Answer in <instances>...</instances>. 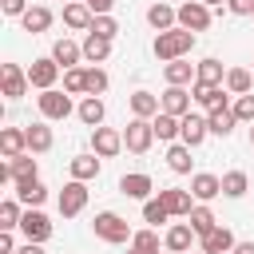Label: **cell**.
I'll list each match as a JSON object with an SVG mask.
<instances>
[{
	"mask_svg": "<svg viewBox=\"0 0 254 254\" xmlns=\"http://www.w3.org/2000/svg\"><path fill=\"white\" fill-rule=\"evenodd\" d=\"M190 48H194V32H187V28L159 32V36H155V44H151V52H155L163 64H171V60H187V56H190Z\"/></svg>",
	"mask_w": 254,
	"mask_h": 254,
	"instance_id": "cell-1",
	"label": "cell"
},
{
	"mask_svg": "<svg viewBox=\"0 0 254 254\" xmlns=\"http://www.w3.org/2000/svg\"><path fill=\"white\" fill-rule=\"evenodd\" d=\"M91 226H95V238H103V242H111V246H123V242L135 238V230L127 226V218H119L115 210H99Z\"/></svg>",
	"mask_w": 254,
	"mask_h": 254,
	"instance_id": "cell-2",
	"label": "cell"
},
{
	"mask_svg": "<svg viewBox=\"0 0 254 254\" xmlns=\"http://www.w3.org/2000/svg\"><path fill=\"white\" fill-rule=\"evenodd\" d=\"M151 143H155V127H151V119H135V115H131V123L123 127V147H127L131 155H147Z\"/></svg>",
	"mask_w": 254,
	"mask_h": 254,
	"instance_id": "cell-3",
	"label": "cell"
},
{
	"mask_svg": "<svg viewBox=\"0 0 254 254\" xmlns=\"http://www.w3.org/2000/svg\"><path fill=\"white\" fill-rule=\"evenodd\" d=\"M36 103H40V115L48 119V123H56V119H67L75 107H71V95L67 91H60V87H52V91H40L36 95Z\"/></svg>",
	"mask_w": 254,
	"mask_h": 254,
	"instance_id": "cell-4",
	"label": "cell"
},
{
	"mask_svg": "<svg viewBox=\"0 0 254 254\" xmlns=\"http://www.w3.org/2000/svg\"><path fill=\"white\" fill-rule=\"evenodd\" d=\"M56 206H60V214H64V218H75V214H83V206H87V183H79V179L64 183V190H60Z\"/></svg>",
	"mask_w": 254,
	"mask_h": 254,
	"instance_id": "cell-5",
	"label": "cell"
},
{
	"mask_svg": "<svg viewBox=\"0 0 254 254\" xmlns=\"http://www.w3.org/2000/svg\"><path fill=\"white\" fill-rule=\"evenodd\" d=\"M210 20H214V16H210V8H206L202 0H187V4H179V28H187V32L198 36V32L210 28Z\"/></svg>",
	"mask_w": 254,
	"mask_h": 254,
	"instance_id": "cell-6",
	"label": "cell"
},
{
	"mask_svg": "<svg viewBox=\"0 0 254 254\" xmlns=\"http://www.w3.org/2000/svg\"><path fill=\"white\" fill-rule=\"evenodd\" d=\"M20 230H24V242H48L52 238V218L40 206H28L24 218H20Z\"/></svg>",
	"mask_w": 254,
	"mask_h": 254,
	"instance_id": "cell-7",
	"label": "cell"
},
{
	"mask_svg": "<svg viewBox=\"0 0 254 254\" xmlns=\"http://www.w3.org/2000/svg\"><path fill=\"white\" fill-rule=\"evenodd\" d=\"M60 64L52 60V56H44V60H32V67H28V83L36 87V91H52L56 87V79H60Z\"/></svg>",
	"mask_w": 254,
	"mask_h": 254,
	"instance_id": "cell-8",
	"label": "cell"
},
{
	"mask_svg": "<svg viewBox=\"0 0 254 254\" xmlns=\"http://www.w3.org/2000/svg\"><path fill=\"white\" fill-rule=\"evenodd\" d=\"M119 151H123V131H115V127H95L91 131V155L115 159Z\"/></svg>",
	"mask_w": 254,
	"mask_h": 254,
	"instance_id": "cell-9",
	"label": "cell"
},
{
	"mask_svg": "<svg viewBox=\"0 0 254 254\" xmlns=\"http://www.w3.org/2000/svg\"><path fill=\"white\" fill-rule=\"evenodd\" d=\"M28 87H32V83H28V71H24L20 64H0V91H4L8 99H20Z\"/></svg>",
	"mask_w": 254,
	"mask_h": 254,
	"instance_id": "cell-10",
	"label": "cell"
},
{
	"mask_svg": "<svg viewBox=\"0 0 254 254\" xmlns=\"http://www.w3.org/2000/svg\"><path fill=\"white\" fill-rule=\"evenodd\" d=\"M159 202L171 210V218H190V210H194V194L190 190H179V187H163L159 190Z\"/></svg>",
	"mask_w": 254,
	"mask_h": 254,
	"instance_id": "cell-11",
	"label": "cell"
},
{
	"mask_svg": "<svg viewBox=\"0 0 254 254\" xmlns=\"http://www.w3.org/2000/svg\"><path fill=\"white\" fill-rule=\"evenodd\" d=\"M234 246H238V242H234V234H230L222 222H218L210 234L198 238V250H202V254H234Z\"/></svg>",
	"mask_w": 254,
	"mask_h": 254,
	"instance_id": "cell-12",
	"label": "cell"
},
{
	"mask_svg": "<svg viewBox=\"0 0 254 254\" xmlns=\"http://www.w3.org/2000/svg\"><path fill=\"white\" fill-rule=\"evenodd\" d=\"M190 194H194V202H210L222 194V179L210 171H198V175H190Z\"/></svg>",
	"mask_w": 254,
	"mask_h": 254,
	"instance_id": "cell-13",
	"label": "cell"
},
{
	"mask_svg": "<svg viewBox=\"0 0 254 254\" xmlns=\"http://www.w3.org/2000/svg\"><path fill=\"white\" fill-rule=\"evenodd\" d=\"M194 230H190V222H175L167 234H163V246L171 250V254H190V246H194Z\"/></svg>",
	"mask_w": 254,
	"mask_h": 254,
	"instance_id": "cell-14",
	"label": "cell"
},
{
	"mask_svg": "<svg viewBox=\"0 0 254 254\" xmlns=\"http://www.w3.org/2000/svg\"><path fill=\"white\" fill-rule=\"evenodd\" d=\"M190 91L187 87H167L163 95H159V103H163V111L167 115H175V119H183V115H190Z\"/></svg>",
	"mask_w": 254,
	"mask_h": 254,
	"instance_id": "cell-15",
	"label": "cell"
},
{
	"mask_svg": "<svg viewBox=\"0 0 254 254\" xmlns=\"http://www.w3.org/2000/svg\"><path fill=\"white\" fill-rule=\"evenodd\" d=\"M190 95H194V103H202L206 111H214V107H226V87H218V83H190Z\"/></svg>",
	"mask_w": 254,
	"mask_h": 254,
	"instance_id": "cell-16",
	"label": "cell"
},
{
	"mask_svg": "<svg viewBox=\"0 0 254 254\" xmlns=\"http://www.w3.org/2000/svg\"><path fill=\"white\" fill-rule=\"evenodd\" d=\"M91 20H95V12H91L83 0L64 4V24H67V28H75V32H91Z\"/></svg>",
	"mask_w": 254,
	"mask_h": 254,
	"instance_id": "cell-17",
	"label": "cell"
},
{
	"mask_svg": "<svg viewBox=\"0 0 254 254\" xmlns=\"http://www.w3.org/2000/svg\"><path fill=\"white\" fill-rule=\"evenodd\" d=\"M147 24L155 28V32H171V28H179V8H171V4H151L147 8Z\"/></svg>",
	"mask_w": 254,
	"mask_h": 254,
	"instance_id": "cell-18",
	"label": "cell"
},
{
	"mask_svg": "<svg viewBox=\"0 0 254 254\" xmlns=\"http://www.w3.org/2000/svg\"><path fill=\"white\" fill-rule=\"evenodd\" d=\"M52 60L67 71V67H79V60H83V44H75V40H56L52 44Z\"/></svg>",
	"mask_w": 254,
	"mask_h": 254,
	"instance_id": "cell-19",
	"label": "cell"
},
{
	"mask_svg": "<svg viewBox=\"0 0 254 254\" xmlns=\"http://www.w3.org/2000/svg\"><path fill=\"white\" fill-rule=\"evenodd\" d=\"M163 79H167V87H187V83H194V64L171 60V64H163Z\"/></svg>",
	"mask_w": 254,
	"mask_h": 254,
	"instance_id": "cell-20",
	"label": "cell"
},
{
	"mask_svg": "<svg viewBox=\"0 0 254 254\" xmlns=\"http://www.w3.org/2000/svg\"><path fill=\"white\" fill-rule=\"evenodd\" d=\"M159 111H163V103L155 91H131V115L135 119H155Z\"/></svg>",
	"mask_w": 254,
	"mask_h": 254,
	"instance_id": "cell-21",
	"label": "cell"
},
{
	"mask_svg": "<svg viewBox=\"0 0 254 254\" xmlns=\"http://www.w3.org/2000/svg\"><path fill=\"white\" fill-rule=\"evenodd\" d=\"M206 135H210V127H206V119H202V115H183V131H179V139H183L190 151H194Z\"/></svg>",
	"mask_w": 254,
	"mask_h": 254,
	"instance_id": "cell-22",
	"label": "cell"
},
{
	"mask_svg": "<svg viewBox=\"0 0 254 254\" xmlns=\"http://www.w3.org/2000/svg\"><path fill=\"white\" fill-rule=\"evenodd\" d=\"M0 151H4V159H20V155L28 151V131L4 127V131H0Z\"/></svg>",
	"mask_w": 254,
	"mask_h": 254,
	"instance_id": "cell-23",
	"label": "cell"
},
{
	"mask_svg": "<svg viewBox=\"0 0 254 254\" xmlns=\"http://www.w3.org/2000/svg\"><path fill=\"white\" fill-rule=\"evenodd\" d=\"M119 190H123L127 198H143V202H147V194L155 190V183H151V175L135 171V175H123V179H119Z\"/></svg>",
	"mask_w": 254,
	"mask_h": 254,
	"instance_id": "cell-24",
	"label": "cell"
},
{
	"mask_svg": "<svg viewBox=\"0 0 254 254\" xmlns=\"http://www.w3.org/2000/svg\"><path fill=\"white\" fill-rule=\"evenodd\" d=\"M52 20H56V16H52V8H44V4H32V8L24 12V20H20V24H24V32L40 36V32H48V28H52Z\"/></svg>",
	"mask_w": 254,
	"mask_h": 254,
	"instance_id": "cell-25",
	"label": "cell"
},
{
	"mask_svg": "<svg viewBox=\"0 0 254 254\" xmlns=\"http://www.w3.org/2000/svg\"><path fill=\"white\" fill-rule=\"evenodd\" d=\"M107 56H111V40H103V36L87 32V36H83V60H87L91 67H99Z\"/></svg>",
	"mask_w": 254,
	"mask_h": 254,
	"instance_id": "cell-26",
	"label": "cell"
},
{
	"mask_svg": "<svg viewBox=\"0 0 254 254\" xmlns=\"http://www.w3.org/2000/svg\"><path fill=\"white\" fill-rule=\"evenodd\" d=\"M24 131H28V151H32V155H44V151H52L56 135H52L48 119H44V123H32V127H24Z\"/></svg>",
	"mask_w": 254,
	"mask_h": 254,
	"instance_id": "cell-27",
	"label": "cell"
},
{
	"mask_svg": "<svg viewBox=\"0 0 254 254\" xmlns=\"http://www.w3.org/2000/svg\"><path fill=\"white\" fill-rule=\"evenodd\" d=\"M151 127H155V139H159V143H175V139H179V131H183V119H175V115L159 111V115L151 119Z\"/></svg>",
	"mask_w": 254,
	"mask_h": 254,
	"instance_id": "cell-28",
	"label": "cell"
},
{
	"mask_svg": "<svg viewBox=\"0 0 254 254\" xmlns=\"http://www.w3.org/2000/svg\"><path fill=\"white\" fill-rule=\"evenodd\" d=\"M16 187V198L24 202V206H40L44 198H48V187L40 183V179H24V183H12Z\"/></svg>",
	"mask_w": 254,
	"mask_h": 254,
	"instance_id": "cell-29",
	"label": "cell"
},
{
	"mask_svg": "<svg viewBox=\"0 0 254 254\" xmlns=\"http://www.w3.org/2000/svg\"><path fill=\"white\" fill-rule=\"evenodd\" d=\"M194 83H226V71H222V64L214 60V56H206L202 64H194Z\"/></svg>",
	"mask_w": 254,
	"mask_h": 254,
	"instance_id": "cell-30",
	"label": "cell"
},
{
	"mask_svg": "<svg viewBox=\"0 0 254 254\" xmlns=\"http://www.w3.org/2000/svg\"><path fill=\"white\" fill-rule=\"evenodd\" d=\"M75 115H79V119H83V123H87V127L95 131V127L103 123V115H107V107H103V99H99V95H87V99H83V103L75 107Z\"/></svg>",
	"mask_w": 254,
	"mask_h": 254,
	"instance_id": "cell-31",
	"label": "cell"
},
{
	"mask_svg": "<svg viewBox=\"0 0 254 254\" xmlns=\"http://www.w3.org/2000/svg\"><path fill=\"white\" fill-rule=\"evenodd\" d=\"M234 123H238V119H234V107H214V111L206 115V127H210V135H222V139L234 131Z\"/></svg>",
	"mask_w": 254,
	"mask_h": 254,
	"instance_id": "cell-32",
	"label": "cell"
},
{
	"mask_svg": "<svg viewBox=\"0 0 254 254\" xmlns=\"http://www.w3.org/2000/svg\"><path fill=\"white\" fill-rule=\"evenodd\" d=\"M187 222H190V230H194L198 238H202V234H210V230L218 226V218H214V210H210L206 202H194V210H190V218H187Z\"/></svg>",
	"mask_w": 254,
	"mask_h": 254,
	"instance_id": "cell-33",
	"label": "cell"
},
{
	"mask_svg": "<svg viewBox=\"0 0 254 254\" xmlns=\"http://www.w3.org/2000/svg\"><path fill=\"white\" fill-rule=\"evenodd\" d=\"M222 87H226V91H230L234 99H238V95H250V87H254V75H250L246 67H230V71H226V83H222Z\"/></svg>",
	"mask_w": 254,
	"mask_h": 254,
	"instance_id": "cell-34",
	"label": "cell"
},
{
	"mask_svg": "<svg viewBox=\"0 0 254 254\" xmlns=\"http://www.w3.org/2000/svg\"><path fill=\"white\" fill-rule=\"evenodd\" d=\"M190 163H194V159H190V147H187V143H171V147H167V167H171L175 175H190Z\"/></svg>",
	"mask_w": 254,
	"mask_h": 254,
	"instance_id": "cell-35",
	"label": "cell"
},
{
	"mask_svg": "<svg viewBox=\"0 0 254 254\" xmlns=\"http://www.w3.org/2000/svg\"><path fill=\"white\" fill-rule=\"evenodd\" d=\"M95 175H99V155H75V159H71V179L91 183Z\"/></svg>",
	"mask_w": 254,
	"mask_h": 254,
	"instance_id": "cell-36",
	"label": "cell"
},
{
	"mask_svg": "<svg viewBox=\"0 0 254 254\" xmlns=\"http://www.w3.org/2000/svg\"><path fill=\"white\" fill-rule=\"evenodd\" d=\"M246 190H250V175L246 171H226L222 175V194L226 198H242Z\"/></svg>",
	"mask_w": 254,
	"mask_h": 254,
	"instance_id": "cell-37",
	"label": "cell"
},
{
	"mask_svg": "<svg viewBox=\"0 0 254 254\" xmlns=\"http://www.w3.org/2000/svg\"><path fill=\"white\" fill-rule=\"evenodd\" d=\"M64 91L67 95H87V67H67L64 71Z\"/></svg>",
	"mask_w": 254,
	"mask_h": 254,
	"instance_id": "cell-38",
	"label": "cell"
},
{
	"mask_svg": "<svg viewBox=\"0 0 254 254\" xmlns=\"http://www.w3.org/2000/svg\"><path fill=\"white\" fill-rule=\"evenodd\" d=\"M20 218H24L20 198H4V202H0V230H16V226H20Z\"/></svg>",
	"mask_w": 254,
	"mask_h": 254,
	"instance_id": "cell-39",
	"label": "cell"
},
{
	"mask_svg": "<svg viewBox=\"0 0 254 254\" xmlns=\"http://www.w3.org/2000/svg\"><path fill=\"white\" fill-rule=\"evenodd\" d=\"M167 218H171V210H167V206L159 202V194L143 202V222H151V226H159V222H167Z\"/></svg>",
	"mask_w": 254,
	"mask_h": 254,
	"instance_id": "cell-40",
	"label": "cell"
},
{
	"mask_svg": "<svg viewBox=\"0 0 254 254\" xmlns=\"http://www.w3.org/2000/svg\"><path fill=\"white\" fill-rule=\"evenodd\" d=\"M91 32L103 36V40H115V36H119V20H115V16H95V20H91Z\"/></svg>",
	"mask_w": 254,
	"mask_h": 254,
	"instance_id": "cell-41",
	"label": "cell"
},
{
	"mask_svg": "<svg viewBox=\"0 0 254 254\" xmlns=\"http://www.w3.org/2000/svg\"><path fill=\"white\" fill-rule=\"evenodd\" d=\"M107 87H111L107 71H103V67H87V95H103Z\"/></svg>",
	"mask_w": 254,
	"mask_h": 254,
	"instance_id": "cell-42",
	"label": "cell"
},
{
	"mask_svg": "<svg viewBox=\"0 0 254 254\" xmlns=\"http://www.w3.org/2000/svg\"><path fill=\"white\" fill-rule=\"evenodd\" d=\"M131 246H135V250H151V254H159V234H155L151 226H147V230H135Z\"/></svg>",
	"mask_w": 254,
	"mask_h": 254,
	"instance_id": "cell-43",
	"label": "cell"
},
{
	"mask_svg": "<svg viewBox=\"0 0 254 254\" xmlns=\"http://www.w3.org/2000/svg\"><path fill=\"white\" fill-rule=\"evenodd\" d=\"M234 119H238V123H254V91L234 99Z\"/></svg>",
	"mask_w": 254,
	"mask_h": 254,
	"instance_id": "cell-44",
	"label": "cell"
},
{
	"mask_svg": "<svg viewBox=\"0 0 254 254\" xmlns=\"http://www.w3.org/2000/svg\"><path fill=\"white\" fill-rule=\"evenodd\" d=\"M0 8H4V16H20V20H24V12H28L32 4H28V0H4Z\"/></svg>",
	"mask_w": 254,
	"mask_h": 254,
	"instance_id": "cell-45",
	"label": "cell"
},
{
	"mask_svg": "<svg viewBox=\"0 0 254 254\" xmlns=\"http://www.w3.org/2000/svg\"><path fill=\"white\" fill-rule=\"evenodd\" d=\"M226 8L234 16H254V0H226Z\"/></svg>",
	"mask_w": 254,
	"mask_h": 254,
	"instance_id": "cell-46",
	"label": "cell"
},
{
	"mask_svg": "<svg viewBox=\"0 0 254 254\" xmlns=\"http://www.w3.org/2000/svg\"><path fill=\"white\" fill-rule=\"evenodd\" d=\"M20 246H16V238H12V230H0V254H16Z\"/></svg>",
	"mask_w": 254,
	"mask_h": 254,
	"instance_id": "cell-47",
	"label": "cell"
},
{
	"mask_svg": "<svg viewBox=\"0 0 254 254\" xmlns=\"http://www.w3.org/2000/svg\"><path fill=\"white\" fill-rule=\"evenodd\" d=\"M83 4H87L95 16H111V4H115V0H83Z\"/></svg>",
	"mask_w": 254,
	"mask_h": 254,
	"instance_id": "cell-48",
	"label": "cell"
},
{
	"mask_svg": "<svg viewBox=\"0 0 254 254\" xmlns=\"http://www.w3.org/2000/svg\"><path fill=\"white\" fill-rule=\"evenodd\" d=\"M16 254H44V242H24Z\"/></svg>",
	"mask_w": 254,
	"mask_h": 254,
	"instance_id": "cell-49",
	"label": "cell"
},
{
	"mask_svg": "<svg viewBox=\"0 0 254 254\" xmlns=\"http://www.w3.org/2000/svg\"><path fill=\"white\" fill-rule=\"evenodd\" d=\"M234 254H254V242H238V246H234Z\"/></svg>",
	"mask_w": 254,
	"mask_h": 254,
	"instance_id": "cell-50",
	"label": "cell"
},
{
	"mask_svg": "<svg viewBox=\"0 0 254 254\" xmlns=\"http://www.w3.org/2000/svg\"><path fill=\"white\" fill-rule=\"evenodd\" d=\"M206 8H226V0H202Z\"/></svg>",
	"mask_w": 254,
	"mask_h": 254,
	"instance_id": "cell-51",
	"label": "cell"
},
{
	"mask_svg": "<svg viewBox=\"0 0 254 254\" xmlns=\"http://www.w3.org/2000/svg\"><path fill=\"white\" fill-rule=\"evenodd\" d=\"M127 254H151V250H135V246H131V250H127Z\"/></svg>",
	"mask_w": 254,
	"mask_h": 254,
	"instance_id": "cell-52",
	"label": "cell"
},
{
	"mask_svg": "<svg viewBox=\"0 0 254 254\" xmlns=\"http://www.w3.org/2000/svg\"><path fill=\"white\" fill-rule=\"evenodd\" d=\"M250 147H254V127H250Z\"/></svg>",
	"mask_w": 254,
	"mask_h": 254,
	"instance_id": "cell-53",
	"label": "cell"
},
{
	"mask_svg": "<svg viewBox=\"0 0 254 254\" xmlns=\"http://www.w3.org/2000/svg\"><path fill=\"white\" fill-rule=\"evenodd\" d=\"M190 254H202V250H190Z\"/></svg>",
	"mask_w": 254,
	"mask_h": 254,
	"instance_id": "cell-54",
	"label": "cell"
},
{
	"mask_svg": "<svg viewBox=\"0 0 254 254\" xmlns=\"http://www.w3.org/2000/svg\"><path fill=\"white\" fill-rule=\"evenodd\" d=\"M64 4H71V0H64Z\"/></svg>",
	"mask_w": 254,
	"mask_h": 254,
	"instance_id": "cell-55",
	"label": "cell"
}]
</instances>
